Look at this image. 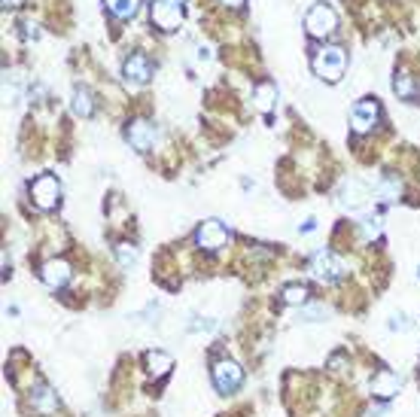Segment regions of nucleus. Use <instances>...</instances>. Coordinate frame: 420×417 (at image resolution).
<instances>
[{"instance_id":"f257e3e1","label":"nucleus","mask_w":420,"mask_h":417,"mask_svg":"<svg viewBox=\"0 0 420 417\" xmlns=\"http://www.w3.org/2000/svg\"><path fill=\"white\" fill-rule=\"evenodd\" d=\"M311 67H314V73L323 82H338L341 76H345L347 55H345L341 46H323V49L314 55V61H311Z\"/></svg>"},{"instance_id":"f03ea898","label":"nucleus","mask_w":420,"mask_h":417,"mask_svg":"<svg viewBox=\"0 0 420 417\" xmlns=\"http://www.w3.org/2000/svg\"><path fill=\"white\" fill-rule=\"evenodd\" d=\"M304 28H308L311 37H329L338 28V12L329 3H314L304 15Z\"/></svg>"},{"instance_id":"7c9ffc66","label":"nucleus","mask_w":420,"mask_h":417,"mask_svg":"<svg viewBox=\"0 0 420 417\" xmlns=\"http://www.w3.org/2000/svg\"><path fill=\"white\" fill-rule=\"evenodd\" d=\"M219 3H226V6H241L244 0H219Z\"/></svg>"},{"instance_id":"2f4dec72","label":"nucleus","mask_w":420,"mask_h":417,"mask_svg":"<svg viewBox=\"0 0 420 417\" xmlns=\"http://www.w3.org/2000/svg\"><path fill=\"white\" fill-rule=\"evenodd\" d=\"M417 281H420V268H417Z\"/></svg>"},{"instance_id":"6ab92c4d","label":"nucleus","mask_w":420,"mask_h":417,"mask_svg":"<svg viewBox=\"0 0 420 417\" xmlns=\"http://www.w3.org/2000/svg\"><path fill=\"white\" fill-rule=\"evenodd\" d=\"M280 299H284V305H293V308H304L311 299V290L304 287V283H286L284 290H280Z\"/></svg>"},{"instance_id":"1a4fd4ad","label":"nucleus","mask_w":420,"mask_h":417,"mask_svg":"<svg viewBox=\"0 0 420 417\" xmlns=\"http://www.w3.org/2000/svg\"><path fill=\"white\" fill-rule=\"evenodd\" d=\"M378 119H381V107H378V101H372V98H365V101H360L350 110V125H354L356 134L372 131L378 125Z\"/></svg>"},{"instance_id":"2eb2a0df","label":"nucleus","mask_w":420,"mask_h":417,"mask_svg":"<svg viewBox=\"0 0 420 417\" xmlns=\"http://www.w3.org/2000/svg\"><path fill=\"white\" fill-rule=\"evenodd\" d=\"M143 369H147L149 378H165L174 369V360H171V353L156 351V347H152V351L143 353Z\"/></svg>"},{"instance_id":"7ed1b4c3","label":"nucleus","mask_w":420,"mask_h":417,"mask_svg":"<svg viewBox=\"0 0 420 417\" xmlns=\"http://www.w3.org/2000/svg\"><path fill=\"white\" fill-rule=\"evenodd\" d=\"M30 202H34L40 211H55L61 202V186L52 174H40L34 183H30Z\"/></svg>"},{"instance_id":"c85d7f7f","label":"nucleus","mask_w":420,"mask_h":417,"mask_svg":"<svg viewBox=\"0 0 420 417\" xmlns=\"http://www.w3.org/2000/svg\"><path fill=\"white\" fill-rule=\"evenodd\" d=\"M314 229H317V222H314V220H308V222H304V226H302L304 235H308V231H314Z\"/></svg>"},{"instance_id":"393cba45","label":"nucleus","mask_w":420,"mask_h":417,"mask_svg":"<svg viewBox=\"0 0 420 417\" xmlns=\"http://www.w3.org/2000/svg\"><path fill=\"white\" fill-rule=\"evenodd\" d=\"M390 329H393V332H408V329H411L408 317H405V314H393V317H390Z\"/></svg>"},{"instance_id":"bb28decb","label":"nucleus","mask_w":420,"mask_h":417,"mask_svg":"<svg viewBox=\"0 0 420 417\" xmlns=\"http://www.w3.org/2000/svg\"><path fill=\"white\" fill-rule=\"evenodd\" d=\"M21 28H25V37H34V40H37V34H40L37 25H30V21H21Z\"/></svg>"},{"instance_id":"4468645a","label":"nucleus","mask_w":420,"mask_h":417,"mask_svg":"<svg viewBox=\"0 0 420 417\" xmlns=\"http://www.w3.org/2000/svg\"><path fill=\"white\" fill-rule=\"evenodd\" d=\"M399 390H402V381L396 372H390V369H381V372H375V378H372V393H375L378 399H393Z\"/></svg>"},{"instance_id":"6e6552de","label":"nucleus","mask_w":420,"mask_h":417,"mask_svg":"<svg viewBox=\"0 0 420 417\" xmlns=\"http://www.w3.org/2000/svg\"><path fill=\"white\" fill-rule=\"evenodd\" d=\"M369 198H372V189L365 186L363 180H356V177H347L338 186V202H341V207H347V211H360V207L369 204Z\"/></svg>"},{"instance_id":"39448f33","label":"nucleus","mask_w":420,"mask_h":417,"mask_svg":"<svg viewBox=\"0 0 420 417\" xmlns=\"http://www.w3.org/2000/svg\"><path fill=\"white\" fill-rule=\"evenodd\" d=\"M244 384V369L235 360H217L213 362V387L219 393H235Z\"/></svg>"},{"instance_id":"b1692460","label":"nucleus","mask_w":420,"mask_h":417,"mask_svg":"<svg viewBox=\"0 0 420 417\" xmlns=\"http://www.w3.org/2000/svg\"><path fill=\"white\" fill-rule=\"evenodd\" d=\"M363 238L365 241H375V238H381V216H363Z\"/></svg>"},{"instance_id":"c756f323","label":"nucleus","mask_w":420,"mask_h":417,"mask_svg":"<svg viewBox=\"0 0 420 417\" xmlns=\"http://www.w3.org/2000/svg\"><path fill=\"white\" fill-rule=\"evenodd\" d=\"M198 58L208 61V58H210V49H204V46H201V49H198Z\"/></svg>"},{"instance_id":"412c9836","label":"nucleus","mask_w":420,"mask_h":417,"mask_svg":"<svg viewBox=\"0 0 420 417\" xmlns=\"http://www.w3.org/2000/svg\"><path fill=\"white\" fill-rule=\"evenodd\" d=\"M107 10L116 19H134L137 10H140V0H107Z\"/></svg>"},{"instance_id":"f8f14e48","label":"nucleus","mask_w":420,"mask_h":417,"mask_svg":"<svg viewBox=\"0 0 420 417\" xmlns=\"http://www.w3.org/2000/svg\"><path fill=\"white\" fill-rule=\"evenodd\" d=\"M43 283H46V287H49V290H61V287H67V283H71V265H67V262L64 259H49V262H46V265H43Z\"/></svg>"},{"instance_id":"aec40b11","label":"nucleus","mask_w":420,"mask_h":417,"mask_svg":"<svg viewBox=\"0 0 420 417\" xmlns=\"http://www.w3.org/2000/svg\"><path fill=\"white\" fill-rule=\"evenodd\" d=\"M393 91H396V95H399L402 98V101H414V98L420 95V89H417V82L414 80H411V76L408 73H396L393 76Z\"/></svg>"},{"instance_id":"f3484780","label":"nucleus","mask_w":420,"mask_h":417,"mask_svg":"<svg viewBox=\"0 0 420 417\" xmlns=\"http://www.w3.org/2000/svg\"><path fill=\"white\" fill-rule=\"evenodd\" d=\"M274 101H277V86L274 82H259V86L253 89V104H256V110L259 113H271V107Z\"/></svg>"},{"instance_id":"9d476101","label":"nucleus","mask_w":420,"mask_h":417,"mask_svg":"<svg viewBox=\"0 0 420 417\" xmlns=\"http://www.w3.org/2000/svg\"><path fill=\"white\" fill-rule=\"evenodd\" d=\"M30 408L37 414H55L58 411V393L49 387V384H34L30 387V396H28Z\"/></svg>"},{"instance_id":"0eeeda50","label":"nucleus","mask_w":420,"mask_h":417,"mask_svg":"<svg viewBox=\"0 0 420 417\" xmlns=\"http://www.w3.org/2000/svg\"><path fill=\"white\" fill-rule=\"evenodd\" d=\"M195 244L201 247V250H208V253H217V250H223V247L228 244V231H226V226L219 220H208V222L198 226Z\"/></svg>"},{"instance_id":"ddd939ff","label":"nucleus","mask_w":420,"mask_h":417,"mask_svg":"<svg viewBox=\"0 0 420 417\" xmlns=\"http://www.w3.org/2000/svg\"><path fill=\"white\" fill-rule=\"evenodd\" d=\"M125 137H128V143H131L137 152H149L152 141H156V128H152L149 122L137 119V122H131V125L125 128Z\"/></svg>"},{"instance_id":"9b49d317","label":"nucleus","mask_w":420,"mask_h":417,"mask_svg":"<svg viewBox=\"0 0 420 417\" xmlns=\"http://www.w3.org/2000/svg\"><path fill=\"white\" fill-rule=\"evenodd\" d=\"M122 73H125L128 82H137V86H143V82H149V76H152V64H149L147 55L134 52V55L125 58V64H122Z\"/></svg>"},{"instance_id":"cd10ccee","label":"nucleus","mask_w":420,"mask_h":417,"mask_svg":"<svg viewBox=\"0 0 420 417\" xmlns=\"http://www.w3.org/2000/svg\"><path fill=\"white\" fill-rule=\"evenodd\" d=\"M6 10H19V6H25V0H3Z\"/></svg>"},{"instance_id":"423d86ee","label":"nucleus","mask_w":420,"mask_h":417,"mask_svg":"<svg viewBox=\"0 0 420 417\" xmlns=\"http://www.w3.org/2000/svg\"><path fill=\"white\" fill-rule=\"evenodd\" d=\"M311 274L323 283H335L345 274V265H341V259L335 256L332 250H317L314 256H311Z\"/></svg>"},{"instance_id":"a878e982","label":"nucleus","mask_w":420,"mask_h":417,"mask_svg":"<svg viewBox=\"0 0 420 417\" xmlns=\"http://www.w3.org/2000/svg\"><path fill=\"white\" fill-rule=\"evenodd\" d=\"M189 329L192 332H210V329H217V320H195Z\"/></svg>"},{"instance_id":"dca6fc26","label":"nucleus","mask_w":420,"mask_h":417,"mask_svg":"<svg viewBox=\"0 0 420 417\" xmlns=\"http://www.w3.org/2000/svg\"><path fill=\"white\" fill-rule=\"evenodd\" d=\"M399 195H402V180H399V177H393V174L381 177V183L375 186V198H378V202L381 204H393Z\"/></svg>"},{"instance_id":"4be33fe9","label":"nucleus","mask_w":420,"mask_h":417,"mask_svg":"<svg viewBox=\"0 0 420 417\" xmlns=\"http://www.w3.org/2000/svg\"><path fill=\"white\" fill-rule=\"evenodd\" d=\"M116 259H119L122 268H131L134 262H137V247L128 244V241H119L116 244Z\"/></svg>"},{"instance_id":"5701e85b","label":"nucleus","mask_w":420,"mask_h":417,"mask_svg":"<svg viewBox=\"0 0 420 417\" xmlns=\"http://www.w3.org/2000/svg\"><path fill=\"white\" fill-rule=\"evenodd\" d=\"M326 317H329V311L323 305H304L299 311V320H304V323H317V320H326Z\"/></svg>"},{"instance_id":"20e7f679","label":"nucleus","mask_w":420,"mask_h":417,"mask_svg":"<svg viewBox=\"0 0 420 417\" xmlns=\"http://www.w3.org/2000/svg\"><path fill=\"white\" fill-rule=\"evenodd\" d=\"M152 25L162 30H177L183 25V0H152Z\"/></svg>"},{"instance_id":"a211bd4d","label":"nucleus","mask_w":420,"mask_h":417,"mask_svg":"<svg viewBox=\"0 0 420 417\" xmlns=\"http://www.w3.org/2000/svg\"><path fill=\"white\" fill-rule=\"evenodd\" d=\"M71 107H73L76 116L89 119V116L95 113V98H91V91H89L86 86H76V89H73V101H71Z\"/></svg>"}]
</instances>
